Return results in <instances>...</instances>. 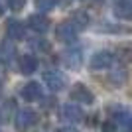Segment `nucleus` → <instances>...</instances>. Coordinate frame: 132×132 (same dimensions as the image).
I'll return each instance as SVG.
<instances>
[{
    "label": "nucleus",
    "mask_w": 132,
    "mask_h": 132,
    "mask_svg": "<svg viewBox=\"0 0 132 132\" xmlns=\"http://www.w3.org/2000/svg\"><path fill=\"white\" fill-rule=\"evenodd\" d=\"M69 99H71L73 103H79V105H93L95 95L87 85L77 83V85H73V89L69 91Z\"/></svg>",
    "instance_id": "obj_1"
},
{
    "label": "nucleus",
    "mask_w": 132,
    "mask_h": 132,
    "mask_svg": "<svg viewBox=\"0 0 132 132\" xmlns=\"http://www.w3.org/2000/svg\"><path fill=\"white\" fill-rule=\"evenodd\" d=\"M14 120H16L18 130H28V128H32V126L38 124L39 116H38V112L32 110V109H22V110H18V114H16Z\"/></svg>",
    "instance_id": "obj_2"
},
{
    "label": "nucleus",
    "mask_w": 132,
    "mask_h": 132,
    "mask_svg": "<svg viewBox=\"0 0 132 132\" xmlns=\"http://www.w3.org/2000/svg\"><path fill=\"white\" fill-rule=\"evenodd\" d=\"M112 61H114V55L110 53L109 50H101V51H95L93 57H91V69H106V67L112 65Z\"/></svg>",
    "instance_id": "obj_3"
},
{
    "label": "nucleus",
    "mask_w": 132,
    "mask_h": 132,
    "mask_svg": "<svg viewBox=\"0 0 132 132\" xmlns=\"http://www.w3.org/2000/svg\"><path fill=\"white\" fill-rule=\"evenodd\" d=\"M110 112V118L116 122V124H120L122 128H126V130H132V116L126 109H122V106H110L109 109Z\"/></svg>",
    "instance_id": "obj_4"
},
{
    "label": "nucleus",
    "mask_w": 132,
    "mask_h": 132,
    "mask_svg": "<svg viewBox=\"0 0 132 132\" xmlns=\"http://www.w3.org/2000/svg\"><path fill=\"white\" fill-rule=\"evenodd\" d=\"M77 34L79 32L71 26V22H63L55 30V38L59 39V42H63V44H73L77 39Z\"/></svg>",
    "instance_id": "obj_5"
},
{
    "label": "nucleus",
    "mask_w": 132,
    "mask_h": 132,
    "mask_svg": "<svg viewBox=\"0 0 132 132\" xmlns=\"http://www.w3.org/2000/svg\"><path fill=\"white\" fill-rule=\"evenodd\" d=\"M44 83L51 91H61V89L65 87V77H63V73L57 71V69H50V71L44 73Z\"/></svg>",
    "instance_id": "obj_6"
},
{
    "label": "nucleus",
    "mask_w": 132,
    "mask_h": 132,
    "mask_svg": "<svg viewBox=\"0 0 132 132\" xmlns=\"http://www.w3.org/2000/svg\"><path fill=\"white\" fill-rule=\"evenodd\" d=\"M20 97H22L26 103H34V101L42 99V87H39V83L30 81V83H26V85H22Z\"/></svg>",
    "instance_id": "obj_7"
},
{
    "label": "nucleus",
    "mask_w": 132,
    "mask_h": 132,
    "mask_svg": "<svg viewBox=\"0 0 132 132\" xmlns=\"http://www.w3.org/2000/svg\"><path fill=\"white\" fill-rule=\"evenodd\" d=\"M61 114H63V118H65L67 122H81L83 118H85L83 109L77 105V103H67V105H63Z\"/></svg>",
    "instance_id": "obj_8"
},
{
    "label": "nucleus",
    "mask_w": 132,
    "mask_h": 132,
    "mask_svg": "<svg viewBox=\"0 0 132 132\" xmlns=\"http://www.w3.org/2000/svg\"><path fill=\"white\" fill-rule=\"evenodd\" d=\"M28 28L36 34H45L50 30V20L39 12V14H32V16L28 18Z\"/></svg>",
    "instance_id": "obj_9"
},
{
    "label": "nucleus",
    "mask_w": 132,
    "mask_h": 132,
    "mask_svg": "<svg viewBox=\"0 0 132 132\" xmlns=\"http://www.w3.org/2000/svg\"><path fill=\"white\" fill-rule=\"evenodd\" d=\"M6 34H8V38H10L12 42H20V39H24V36H26V28H24L22 22H18V20H8V24H6Z\"/></svg>",
    "instance_id": "obj_10"
},
{
    "label": "nucleus",
    "mask_w": 132,
    "mask_h": 132,
    "mask_svg": "<svg viewBox=\"0 0 132 132\" xmlns=\"http://www.w3.org/2000/svg\"><path fill=\"white\" fill-rule=\"evenodd\" d=\"M18 67H20V73L22 75H32L34 71H38V59L30 53H24L18 61Z\"/></svg>",
    "instance_id": "obj_11"
},
{
    "label": "nucleus",
    "mask_w": 132,
    "mask_h": 132,
    "mask_svg": "<svg viewBox=\"0 0 132 132\" xmlns=\"http://www.w3.org/2000/svg\"><path fill=\"white\" fill-rule=\"evenodd\" d=\"M63 63H65L69 69H79L83 63V55H81V50H69L63 53Z\"/></svg>",
    "instance_id": "obj_12"
},
{
    "label": "nucleus",
    "mask_w": 132,
    "mask_h": 132,
    "mask_svg": "<svg viewBox=\"0 0 132 132\" xmlns=\"http://www.w3.org/2000/svg\"><path fill=\"white\" fill-rule=\"evenodd\" d=\"M114 16L118 20H130V16H132V2L130 0H116Z\"/></svg>",
    "instance_id": "obj_13"
},
{
    "label": "nucleus",
    "mask_w": 132,
    "mask_h": 132,
    "mask_svg": "<svg viewBox=\"0 0 132 132\" xmlns=\"http://www.w3.org/2000/svg\"><path fill=\"white\" fill-rule=\"evenodd\" d=\"M14 53H16L14 45L4 42V44L0 45V63H2V65H10L12 59H14Z\"/></svg>",
    "instance_id": "obj_14"
},
{
    "label": "nucleus",
    "mask_w": 132,
    "mask_h": 132,
    "mask_svg": "<svg viewBox=\"0 0 132 132\" xmlns=\"http://www.w3.org/2000/svg\"><path fill=\"white\" fill-rule=\"evenodd\" d=\"M89 20H91V18H89L87 12H75L69 22H71V26L75 28L77 32H81V30H85V28L89 26Z\"/></svg>",
    "instance_id": "obj_15"
},
{
    "label": "nucleus",
    "mask_w": 132,
    "mask_h": 132,
    "mask_svg": "<svg viewBox=\"0 0 132 132\" xmlns=\"http://www.w3.org/2000/svg\"><path fill=\"white\" fill-rule=\"evenodd\" d=\"M32 47L36 51H39V53H47V51H50V42L44 39V38H38V39L32 42Z\"/></svg>",
    "instance_id": "obj_16"
},
{
    "label": "nucleus",
    "mask_w": 132,
    "mask_h": 132,
    "mask_svg": "<svg viewBox=\"0 0 132 132\" xmlns=\"http://www.w3.org/2000/svg\"><path fill=\"white\" fill-rule=\"evenodd\" d=\"M55 4H57L55 0H36V8H38V10L42 12V14H44V12L53 10V8H55Z\"/></svg>",
    "instance_id": "obj_17"
},
{
    "label": "nucleus",
    "mask_w": 132,
    "mask_h": 132,
    "mask_svg": "<svg viewBox=\"0 0 132 132\" xmlns=\"http://www.w3.org/2000/svg\"><path fill=\"white\" fill-rule=\"evenodd\" d=\"M4 2H6V6H8L10 10H14V12L22 10L24 6H26V0H4Z\"/></svg>",
    "instance_id": "obj_18"
},
{
    "label": "nucleus",
    "mask_w": 132,
    "mask_h": 132,
    "mask_svg": "<svg viewBox=\"0 0 132 132\" xmlns=\"http://www.w3.org/2000/svg\"><path fill=\"white\" fill-rule=\"evenodd\" d=\"M101 128H103L105 132H116L118 130V124H116L112 118H109V120H105L103 124H101Z\"/></svg>",
    "instance_id": "obj_19"
},
{
    "label": "nucleus",
    "mask_w": 132,
    "mask_h": 132,
    "mask_svg": "<svg viewBox=\"0 0 132 132\" xmlns=\"http://www.w3.org/2000/svg\"><path fill=\"white\" fill-rule=\"evenodd\" d=\"M2 14H4V6L0 4V16H2Z\"/></svg>",
    "instance_id": "obj_20"
},
{
    "label": "nucleus",
    "mask_w": 132,
    "mask_h": 132,
    "mask_svg": "<svg viewBox=\"0 0 132 132\" xmlns=\"http://www.w3.org/2000/svg\"><path fill=\"white\" fill-rule=\"evenodd\" d=\"M0 91H2V85H0Z\"/></svg>",
    "instance_id": "obj_21"
}]
</instances>
